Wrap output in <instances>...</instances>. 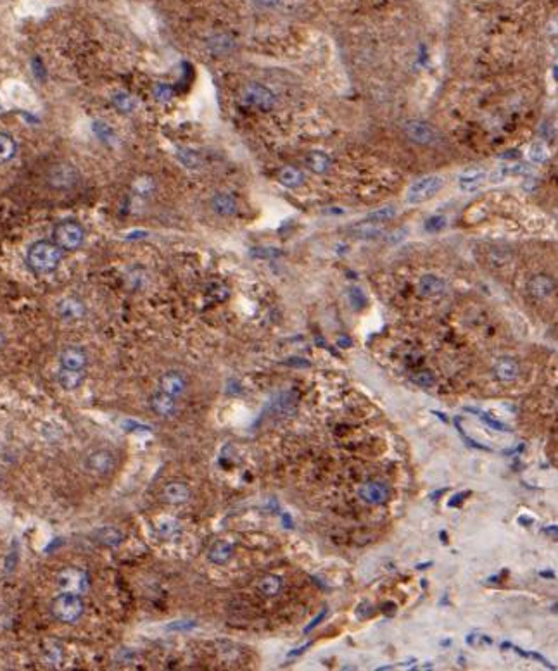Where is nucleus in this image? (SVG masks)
I'll return each mask as SVG.
<instances>
[{"instance_id":"473e14b6","label":"nucleus","mask_w":558,"mask_h":671,"mask_svg":"<svg viewBox=\"0 0 558 671\" xmlns=\"http://www.w3.org/2000/svg\"><path fill=\"white\" fill-rule=\"evenodd\" d=\"M468 411H472V413H477L479 418H481V420L484 421V423L488 425V427L491 428V430H496V432H510L506 425H503V423H499V421L493 420V418L489 416V414L482 413V411H477V409H471V407H468Z\"/></svg>"},{"instance_id":"39448f33","label":"nucleus","mask_w":558,"mask_h":671,"mask_svg":"<svg viewBox=\"0 0 558 671\" xmlns=\"http://www.w3.org/2000/svg\"><path fill=\"white\" fill-rule=\"evenodd\" d=\"M403 131L413 144L417 145H434L441 140V133L437 131L435 126L431 123L424 121V119H410L403 125Z\"/></svg>"},{"instance_id":"c03bdc74","label":"nucleus","mask_w":558,"mask_h":671,"mask_svg":"<svg viewBox=\"0 0 558 671\" xmlns=\"http://www.w3.org/2000/svg\"><path fill=\"white\" fill-rule=\"evenodd\" d=\"M519 523H526V524H530L533 523V520H527V518H519Z\"/></svg>"},{"instance_id":"4468645a","label":"nucleus","mask_w":558,"mask_h":671,"mask_svg":"<svg viewBox=\"0 0 558 671\" xmlns=\"http://www.w3.org/2000/svg\"><path fill=\"white\" fill-rule=\"evenodd\" d=\"M358 497L366 504H382L389 497V489L379 482L363 483L358 489Z\"/></svg>"},{"instance_id":"58836bf2","label":"nucleus","mask_w":558,"mask_h":671,"mask_svg":"<svg viewBox=\"0 0 558 671\" xmlns=\"http://www.w3.org/2000/svg\"><path fill=\"white\" fill-rule=\"evenodd\" d=\"M278 2H280V0H254V4L260 6V8H265V9L275 8Z\"/></svg>"},{"instance_id":"1a4fd4ad","label":"nucleus","mask_w":558,"mask_h":671,"mask_svg":"<svg viewBox=\"0 0 558 671\" xmlns=\"http://www.w3.org/2000/svg\"><path fill=\"white\" fill-rule=\"evenodd\" d=\"M78 180V171L74 166L68 164V162H57L47 173V182L52 189L66 190L74 187Z\"/></svg>"},{"instance_id":"dca6fc26","label":"nucleus","mask_w":558,"mask_h":671,"mask_svg":"<svg viewBox=\"0 0 558 671\" xmlns=\"http://www.w3.org/2000/svg\"><path fill=\"white\" fill-rule=\"evenodd\" d=\"M211 207L218 216H234L237 213V200L232 193L218 192L211 199Z\"/></svg>"},{"instance_id":"72a5a7b5","label":"nucleus","mask_w":558,"mask_h":671,"mask_svg":"<svg viewBox=\"0 0 558 671\" xmlns=\"http://www.w3.org/2000/svg\"><path fill=\"white\" fill-rule=\"evenodd\" d=\"M411 381L415 385H420V387H431L434 383V376L431 373H427V371H418V373L411 374Z\"/></svg>"},{"instance_id":"f03ea898","label":"nucleus","mask_w":558,"mask_h":671,"mask_svg":"<svg viewBox=\"0 0 558 671\" xmlns=\"http://www.w3.org/2000/svg\"><path fill=\"white\" fill-rule=\"evenodd\" d=\"M49 611L56 621L63 625H74L80 621L85 613V602L80 594L74 592H61L59 595L52 599L49 606Z\"/></svg>"},{"instance_id":"4be33fe9","label":"nucleus","mask_w":558,"mask_h":671,"mask_svg":"<svg viewBox=\"0 0 558 671\" xmlns=\"http://www.w3.org/2000/svg\"><path fill=\"white\" fill-rule=\"evenodd\" d=\"M83 380H85L83 371H71L61 368V371L57 373V383L61 385V388H64V390L68 392L80 388L81 383H83Z\"/></svg>"},{"instance_id":"6ab92c4d","label":"nucleus","mask_w":558,"mask_h":671,"mask_svg":"<svg viewBox=\"0 0 558 671\" xmlns=\"http://www.w3.org/2000/svg\"><path fill=\"white\" fill-rule=\"evenodd\" d=\"M94 539L105 547H116L123 540V533L114 526H102L94 531Z\"/></svg>"},{"instance_id":"a19ab883","label":"nucleus","mask_w":558,"mask_h":671,"mask_svg":"<svg viewBox=\"0 0 558 671\" xmlns=\"http://www.w3.org/2000/svg\"><path fill=\"white\" fill-rule=\"evenodd\" d=\"M323 214H335V216H342V214H346V209H342V207H329V209H323Z\"/></svg>"},{"instance_id":"4c0bfd02","label":"nucleus","mask_w":558,"mask_h":671,"mask_svg":"<svg viewBox=\"0 0 558 671\" xmlns=\"http://www.w3.org/2000/svg\"><path fill=\"white\" fill-rule=\"evenodd\" d=\"M404 235H406V231L403 233V230H396V231H393L389 237H387V240H389V244H397V242L403 240Z\"/></svg>"},{"instance_id":"393cba45","label":"nucleus","mask_w":558,"mask_h":671,"mask_svg":"<svg viewBox=\"0 0 558 671\" xmlns=\"http://www.w3.org/2000/svg\"><path fill=\"white\" fill-rule=\"evenodd\" d=\"M382 233H384L382 224L369 223V221H365L363 224H358V226H355V230L351 231L353 237L358 238V240H375V238L382 237Z\"/></svg>"},{"instance_id":"7c9ffc66","label":"nucleus","mask_w":558,"mask_h":671,"mask_svg":"<svg viewBox=\"0 0 558 671\" xmlns=\"http://www.w3.org/2000/svg\"><path fill=\"white\" fill-rule=\"evenodd\" d=\"M448 226V220L441 214H434V216H428L424 223V230L427 233H437V231H442L444 228Z\"/></svg>"},{"instance_id":"f8f14e48","label":"nucleus","mask_w":558,"mask_h":671,"mask_svg":"<svg viewBox=\"0 0 558 671\" xmlns=\"http://www.w3.org/2000/svg\"><path fill=\"white\" fill-rule=\"evenodd\" d=\"M486 178H488V173L482 168H467L458 175V189L465 193L475 192L484 185Z\"/></svg>"},{"instance_id":"aec40b11","label":"nucleus","mask_w":558,"mask_h":671,"mask_svg":"<svg viewBox=\"0 0 558 671\" xmlns=\"http://www.w3.org/2000/svg\"><path fill=\"white\" fill-rule=\"evenodd\" d=\"M159 388H161V392H165V394L172 395V397H176V395L182 394L183 388H185V381H183L182 374L166 373L163 374L161 380H159Z\"/></svg>"},{"instance_id":"6e6552de","label":"nucleus","mask_w":558,"mask_h":671,"mask_svg":"<svg viewBox=\"0 0 558 671\" xmlns=\"http://www.w3.org/2000/svg\"><path fill=\"white\" fill-rule=\"evenodd\" d=\"M244 98H246L247 104L261 109V111H270L277 104V97H275L273 92L261 83L247 85L246 90H244Z\"/></svg>"},{"instance_id":"e433bc0d","label":"nucleus","mask_w":558,"mask_h":671,"mask_svg":"<svg viewBox=\"0 0 558 671\" xmlns=\"http://www.w3.org/2000/svg\"><path fill=\"white\" fill-rule=\"evenodd\" d=\"M196 625L197 623H194V621H176V623H173V625H169L168 628L169 630H190V628H196Z\"/></svg>"},{"instance_id":"cd10ccee","label":"nucleus","mask_w":558,"mask_h":671,"mask_svg":"<svg viewBox=\"0 0 558 671\" xmlns=\"http://www.w3.org/2000/svg\"><path fill=\"white\" fill-rule=\"evenodd\" d=\"M396 216V206H382L373 209L372 213H369L365 216L363 221H369V223H377V224H384L387 223L389 220Z\"/></svg>"},{"instance_id":"79ce46f5","label":"nucleus","mask_w":558,"mask_h":671,"mask_svg":"<svg viewBox=\"0 0 558 671\" xmlns=\"http://www.w3.org/2000/svg\"><path fill=\"white\" fill-rule=\"evenodd\" d=\"M323 616H325V611H323V613H322V615H318V616H316V618H315V619H313V623H311V625H309V626H308V628H306V632H309V630H311V628H313V626H316V625H318V621H320V619H322V618H323Z\"/></svg>"},{"instance_id":"37998d69","label":"nucleus","mask_w":558,"mask_h":671,"mask_svg":"<svg viewBox=\"0 0 558 671\" xmlns=\"http://www.w3.org/2000/svg\"><path fill=\"white\" fill-rule=\"evenodd\" d=\"M4 345H6V335H4V330L0 328V350L4 349Z\"/></svg>"},{"instance_id":"7ed1b4c3","label":"nucleus","mask_w":558,"mask_h":671,"mask_svg":"<svg viewBox=\"0 0 558 671\" xmlns=\"http://www.w3.org/2000/svg\"><path fill=\"white\" fill-rule=\"evenodd\" d=\"M52 240L63 252H74L83 245L85 230L78 221L64 220L54 226Z\"/></svg>"},{"instance_id":"ea45409f","label":"nucleus","mask_w":558,"mask_h":671,"mask_svg":"<svg viewBox=\"0 0 558 671\" xmlns=\"http://www.w3.org/2000/svg\"><path fill=\"white\" fill-rule=\"evenodd\" d=\"M543 533L550 535V537L553 540H558V526H555V524H551V526L543 528Z\"/></svg>"},{"instance_id":"c756f323","label":"nucleus","mask_w":558,"mask_h":671,"mask_svg":"<svg viewBox=\"0 0 558 671\" xmlns=\"http://www.w3.org/2000/svg\"><path fill=\"white\" fill-rule=\"evenodd\" d=\"M176 159H178L180 164L187 169H197L200 168V158L197 152L190 151V149H178L176 151Z\"/></svg>"},{"instance_id":"0eeeda50","label":"nucleus","mask_w":558,"mask_h":671,"mask_svg":"<svg viewBox=\"0 0 558 671\" xmlns=\"http://www.w3.org/2000/svg\"><path fill=\"white\" fill-rule=\"evenodd\" d=\"M114 466H116V459H114L113 452L107 449H97V451L90 452L85 461V468L95 476L111 475L114 471Z\"/></svg>"},{"instance_id":"9d476101","label":"nucleus","mask_w":558,"mask_h":671,"mask_svg":"<svg viewBox=\"0 0 558 671\" xmlns=\"http://www.w3.org/2000/svg\"><path fill=\"white\" fill-rule=\"evenodd\" d=\"M63 370L83 371L88 364L87 350L80 345H66L57 356Z\"/></svg>"},{"instance_id":"f257e3e1","label":"nucleus","mask_w":558,"mask_h":671,"mask_svg":"<svg viewBox=\"0 0 558 671\" xmlns=\"http://www.w3.org/2000/svg\"><path fill=\"white\" fill-rule=\"evenodd\" d=\"M26 268L39 277L52 275L63 262V251L54 240H37L25 254Z\"/></svg>"},{"instance_id":"ddd939ff","label":"nucleus","mask_w":558,"mask_h":671,"mask_svg":"<svg viewBox=\"0 0 558 671\" xmlns=\"http://www.w3.org/2000/svg\"><path fill=\"white\" fill-rule=\"evenodd\" d=\"M57 315L64 321H78L85 316V304L78 297H64L57 302Z\"/></svg>"},{"instance_id":"f3484780","label":"nucleus","mask_w":558,"mask_h":671,"mask_svg":"<svg viewBox=\"0 0 558 671\" xmlns=\"http://www.w3.org/2000/svg\"><path fill=\"white\" fill-rule=\"evenodd\" d=\"M161 496L169 504H183L190 499V489L183 482H169L163 487Z\"/></svg>"},{"instance_id":"423d86ee","label":"nucleus","mask_w":558,"mask_h":671,"mask_svg":"<svg viewBox=\"0 0 558 671\" xmlns=\"http://www.w3.org/2000/svg\"><path fill=\"white\" fill-rule=\"evenodd\" d=\"M57 585L63 592H74L81 595L88 590V575L80 568H64L57 575Z\"/></svg>"},{"instance_id":"412c9836","label":"nucleus","mask_w":558,"mask_h":671,"mask_svg":"<svg viewBox=\"0 0 558 671\" xmlns=\"http://www.w3.org/2000/svg\"><path fill=\"white\" fill-rule=\"evenodd\" d=\"M151 407L156 414L168 418L169 414L175 413V401H173L172 395L161 392V394H156L151 397Z\"/></svg>"},{"instance_id":"c9c22d12","label":"nucleus","mask_w":558,"mask_h":671,"mask_svg":"<svg viewBox=\"0 0 558 671\" xmlns=\"http://www.w3.org/2000/svg\"><path fill=\"white\" fill-rule=\"evenodd\" d=\"M529 156H530V159H533L534 162H543L544 159H546L548 151H546V147H544L543 144H534L533 147H530Z\"/></svg>"},{"instance_id":"bb28decb","label":"nucleus","mask_w":558,"mask_h":671,"mask_svg":"<svg viewBox=\"0 0 558 671\" xmlns=\"http://www.w3.org/2000/svg\"><path fill=\"white\" fill-rule=\"evenodd\" d=\"M232 554H234V549L229 542H216L209 549V560L213 561L214 564H225L229 563Z\"/></svg>"},{"instance_id":"c85d7f7f","label":"nucleus","mask_w":558,"mask_h":671,"mask_svg":"<svg viewBox=\"0 0 558 671\" xmlns=\"http://www.w3.org/2000/svg\"><path fill=\"white\" fill-rule=\"evenodd\" d=\"M282 588V580L280 577H275V575H267V577L261 578L258 582V590L261 592L263 595H268V597H273L280 592Z\"/></svg>"},{"instance_id":"2eb2a0df","label":"nucleus","mask_w":558,"mask_h":671,"mask_svg":"<svg viewBox=\"0 0 558 671\" xmlns=\"http://www.w3.org/2000/svg\"><path fill=\"white\" fill-rule=\"evenodd\" d=\"M417 290L422 297H439L444 294L446 281L437 275H424L417 284Z\"/></svg>"},{"instance_id":"b1692460","label":"nucleus","mask_w":558,"mask_h":671,"mask_svg":"<svg viewBox=\"0 0 558 671\" xmlns=\"http://www.w3.org/2000/svg\"><path fill=\"white\" fill-rule=\"evenodd\" d=\"M18 152V144L14 138L6 131H0V164H8L14 159Z\"/></svg>"},{"instance_id":"5701e85b","label":"nucleus","mask_w":558,"mask_h":671,"mask_svg":"<svg viewBox=\"0 0 558 671\" xmlns=\"http://www.w3.org/2000/svg\"><path fill=\"white\" fill-rule=\"evenodd\" d=\"M306 166L316 175H323L330 168V158L322 151H311L306 154Z\"/></svg>"},{"instance_id":"f704fd0d","label":"nucleus","mask_w":558,"mask_h":671,"mask_svg":"<svg viewBox=\"0 0 558 671\" xmlns=\"http://www.w3.org/2000/svg\"><path fill=\"white\" fill-rule=\"evenodd\" d=\"M172 95H173V92H172V87H169V85L158 83L154 87V97L158 98V100L168 102L169 98H172Z\"/></svg>"},{"instance_id":"20e7f679","label":"nucleus","mask_w":558,"mask_h":671,"mask_svg":"<svg viewBox=\"0 0 558 671\" xmlns=\"http://www.w3.org/2000/svg\"><path fill=\"white\" fill-rule=\"evenodd\" d=\"M442 185H444V180L439 175L422 176V178H418L417 182H413L408 187L406 202L410 206H418V204L427 202V200H431L432 197H435L441 192Z\"/></svg>"},{"instance_id":"9b49d317","label":"nucleus","mask_w":558,"mask_h":671,"mask_svg":"<svg viewBox=\"0 0 558 671\" xmlns=\"http://www.w3.org/2000/svg\"><path fill=\"white\" fill-rule=\"evenodd\" d=\"M557 288V281H555L553 277L546 273H537L533 275L527 281V290H529L530 297L537 299V301H544V299L550 297L551 294Z\"/></svg>"},{"instance_id":"2f4dec72","label":"nucleus","mask_w":558,"mask_h":671,"mask_svg":"<svg viewBox=\"0 0 558 671\" xmlns=\"http://www.w3.org/2000/svg\"><path fill=\"white\" fill-rule=\"evenodd\" d=\"M113 104L116 105V109H120L121 112H130L135 109V98L128 94H116L113 98Z\"/></svg>"},{"instance_id":"a211bd4d","label":"nucleus","mask_w":558,"mask_h":671,"mask_svg":"<svg viewBox=\"0 0 558 671\" xmlns=\"http://www.w3.org/2000/svg\"><path fill=\"white\" fill-rule=\"evenodd\" d=\"M493 371H495L498 380L512 381L519 376V364H517L515 359H512V357H502V359L496 361Z\"/></svg>"},{"instance_id":"a878e982","label":"nucleus","mask_w":558,"mask_h":671,"mask_svg":"<svg viewBox=\"0 0 558 671\" xmlns=\"http://www.w3.org/2000/svg\"><path fill=\"white\" fill-rule=\"evenodd\" d=\"M278 180H280L282 185L287 187V189H294V187H299L302 182H304V175H302L298 168L285 166V168H282L280 173H278Z\"/></svg>"}]
</instances>
